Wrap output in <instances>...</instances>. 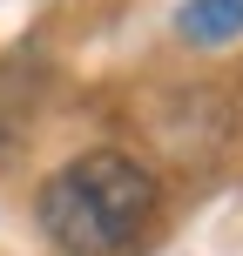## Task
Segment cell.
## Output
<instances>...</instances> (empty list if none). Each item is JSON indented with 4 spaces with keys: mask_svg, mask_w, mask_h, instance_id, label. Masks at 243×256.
<instances>
[{
    "mask_svg": "<svg viewBox=\"0 0 243 256\" xmlns=\"http://www.w3.org/2000/svg\"><path fill=\"white\" fill-rule=\"evenodd\" d=\"M149 209H155L149 168L115 155V148H95L81 162H68L61 176H48V189H41V230L68 256H108V250H128L142 236Z\"/></svg>",
    "mask_w": 243,
    "mask_h": 256,
    "instance_id": "1",
    "label": "cell"
},
{
    "mask_svg": "<svg viewBox=\"0 0 243 256\" xmlns=\"http://www.w3.org/2000/svg\"><path fill=\"white\" fill-rule=\"evenodd\" d=\"M176 27L189 40H203V48H216V40L243 34V0H189V7L176 14Z\"/></svg>",
    "mask_w": 243,
    "mask_h": 256,
    "instance_id": "2",
    "label": "cell"
}]
</instances>
